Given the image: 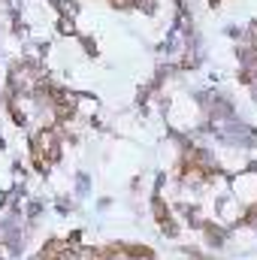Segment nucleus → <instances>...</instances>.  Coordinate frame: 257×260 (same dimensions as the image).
<instances>
[{
	"label": "nucleus",
	"instance_id": "obj_1",
	"mask_svg": "<svg viewBox=\"0 0 257 260\" xmlns=\"http://www.w3.org/2000/svg\"><path fill=\"white\" fill-rule=\"evenodd\" d=\"M58 27H61V34H73V30H76V27H73V18H61V21H58Z\"/></svg>",
	"mask_w": 257,
	"mask_h": 260
},
{
	"label": "nucleus",
	"instance_id": "obj_2",
	"mask_svg": "<svg viewBox=\"0 0 257 260\" xmlns=\"http://www.w3.org/2000/svg\"><path fill=\"white\" fill-rule=\"evenodd\" d=\"M212 3H218V0H212Z\"/></svg>",
	"mask_w": 257,
	"mask_h": 260
}]
</instances>
